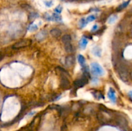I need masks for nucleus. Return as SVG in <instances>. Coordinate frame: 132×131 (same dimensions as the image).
Masks as SVG:
<instances>
[{"label":"nucleus","instance_id":"nucleus-1","mask_svg":"<svg viewBox=\"0 0 132 131\" xmlns=\"http://www.w3.org/2000/svg\"><path fill=\"white\" fill-rule=\"evenodd\" d=\"M91 72L95 76L102 75L104 74V70L100 65L96 63H92L91 64Z\"/></svg>","mask_w":132,"mask_h":131},{"label":"nucleus","instance_id":"nucleus-2","mask_svg":"<svg viewBox=\"0 0 132 131\" xmlns=\"http://www.w3.org/2000/svg\"><path fill=\"white\" fill-rule=\"evenodd\" d=\"M32 43V40L30 39H23V40L16 42V44L13 46V48L19 49L21 48H25L28 46H30Z\"/></svg>","mask_w":132,"mask_h":131},{"label":"nucleus","instance_id":"nucleus-3","mask_svg":"<svg viewBox=\"0 0 132 131\" xmlns=\"http://www.w3.org/2000/svg\"><path fill=\"white\" fill-rule=\"evenodd\" d=\"M118 73L120 75V78L124 82H126L128 80L129 75H128V70L123 66H120L118 68Z\"/></svg>","mask_w":132,"mask_h":131},{"label":"nucleus","instance_id":"nucleus-4","mask_svg":"<svg viewBox=\"0 0 132 131\" xmlns=\"http://www.w3.org/2000/svg\"><path fill=\"white\" fill-rule=\"evenodd\" d=\"M88 82V77L83 75V76H82L81 78H80V79H77L76 80H75V82H74V85L75 87H78V88H79V87H82L84 85L86 84Z\"/></svg>","mask_w":132,"mask_h":131},{"label":"nucleus","instance_id":"nucleus-5","mask_svg":"<svg viewBox=\"0 0 132 131\" xmlns=\"http://www.w3.org/2000/svg\"><path fill=\"white\" fill-rule=\"evenodd\" d=\"M61 87L64 89H68L70 87V82L65 75H62L61 77Z\"/></svg>","mask_w":132,"mask_h":131},{"label":"nucleus","instance_id":"nucleus-6","mask_svg":"<svg viewBox=\"0 0 132 131\" xmlns=\"http://www.w3.org/2000/svg\"><path fill=\"white\" fill-rule=\"evenodd\" d=\"M75 63V57L73 55H68L65 59V64L68 68L72 67Z\"/></svg>","mask_w":132,"mask_h":131},{"label":"nucleus","instance_id":"nucleus-7","mask_svg":"<svg viewBox=\"0 0 132 131\" xmlns=\"http://www.w3.org/2000/svg\"><path fill=\"white\" fill-rule=\"evenodd\" d=\"M108 97L110 100L112 101L113 103H115L116 101V97H115V91L112 88H110L108 93Z\"/></svg>","mask_w":132,"mask_h":131},{"label":"nucleus","instance_id":"nucleus-8","mask_svg":"<svg viewBox=\"0 0 132 131\" xmlns=\"http://www.w3.org/2000/svg\"><path fill=\"white\" fill-rule=\"evenodd\" d=\"M50 34L54 37H58L61 34V32L58 28H53L52 30L50 31Z\"/></svg>","mask_w":132,"mask_h":131},{"label":"nucleus","instance_id":"nucleus-9","mask_svg":"<svg viewBox=\"0 0 132 131\" xmlns=\"http://www.w3.org/2000/svg\"><path fill=\"white\" fill-rule=\"evenodd\" d=\"M77 59H78L79 63L80 64V65L81 66V67H82V68H84V67L86 66V65H85L86 60H85V58L82 56V55H79L78 56Z\"/></svg>","mask_w":132,"mask_h":131},{"label":"nucleus","instance_id":"nucleus-10","mask_svg":"<svg viewBox=\"0 0 132 131\" xmlns=\"http://www.w3.org/2000/svg\"><path fill=\"white\" fill-rule=\"evenodd\" d=\"M71 39H72V37H71V36H70V35L68 34L64 35L62 37V38H61L62 42H63L64 44L70 42H71Z\"/></svg>","mask_w":132,"mask_h":131},{"label":"nucleus","instance_id":"nucleus-11","mask_svg":"<svg viewBox=\"0 0 132 131\" xmlns=\"http://www.w3.org/2000/svg\"><path fill=\"white\" fill-rule=\"evenodd\" d=\"M87 44H88V40L86 37H82L81 39L80 42H79V45H80V47L81 48L84 49L87 46Z\"/></svg>","mask_w":132,"mask_h":131},{"label":"nucleus","instance_id":"nucleus-12","mask_svg":"<svg viewBox=\"0 0 132 131\" xmlns=\"http://www.w3.org/2000/svg\"><path fill=\"white\" fill-rule=\"evenodd\" d=\"M46 31H42L37 35V39H38L39 40H42L43 39H44L45 37H46Z\"/></svg>","mask_w":132,"mask_h":131},{"label":"nucleus","instance_id":"nucleus-13","mask_svg":"<svg viewBox=\"0 0 132 131\" xmlns=\"http://www.w3.org/2000/svg\"><path fill=\"white\" fill-rule=\"evenodd\" d=\"M64 50L67 53H71L73 51V46L70 42L64 44Z\"/></svg>","mask_w":132,"mask_h":131},{"label":"nucleus","instance_id":"nucleus-14","mask_svg":"<svg viewBox=\"0 0 132 131\" xmlns=\"http://www.w3.org/2000/svg\"><path fill=\"white\" fill-rule=\"evenodd\" d=\"M130 1H126V2H124V3H122V5H120V6H118V8H117V12H119L120 10H122L123 8H126V6H128L129 3H130Z\"/></svg>","mask_w":132,"mask_h":131},{"label":"nucleus","instance_id":"nucleus-15","mask_svg":"<svg viewBox=\"0 0 132 131\" xmlns=\"http://www.w3.org/2000/svg\"><path fill=\"white\" fill-rule=\"evenodd\" d=\"M93 52H94V55H95V56L100 57L101 53V49L99 48V47H95V48L93 50Z\"/></svg>","mask_w":132,"mask_h":131},{"label":"nucleus","instance_id":"nucleus-16","mask_svg":"<svg viewBox=\"0 0 132 131\" xmlns=\"http://www.w3.org/2000/svg\"><path fill=\"white\" fill-rule=\"evenodd\" d=\"M88 24L87 23H86V19L84 18H82L80 20V21H79V28H84V26H86V24Z\"/></svg>","mask_w":132,"mask_h":131},{"label":"nucleus","instance_id":"nucleus-17","mask_svg":"<svg viewBox=\"0 0 132 131\" xmlns=\"http://www.w3.org/2000/svg\"><path fill=\"white\" fill-rule=\"evenodd\" d=\"M96 19V17L94 15H91V16H88V17L86 19H86V21L87 23H88L90 22H92V21H94L95 19Z\"/></svg>","mask_w":132,"mask_h":131},{"label":"nucleus","instance_id":"nucleus-18","mask_svg":"<svg viewBox=\"0 0 132 131\" xmlns=\"http://www.w3.org/2000/svg\"><path fill=\"white\" fill-rule=\"evenodd\" d=\"M54 21H60L61 20V17L57 14H54L52 16Z\"/></svg>","mask_w":132,"mask_h":131},{"label":"nucleus","instance_id":"nucleus-19","mask_svg":"<svg viewBox=\"0 0 132 131\" xmlns=\"http://www.w3.org/2000/svg\"><path fill=\"white\" fill-rule=\"evenodd\" d=\"M117 19V16H112V17H110V19H108V23L109 24H112L115 23V21H116V19Z\"/></svg>","mask_w":132,"mask_h":131},{"label":"nucleus","instance_id":"nucleus-20","mask_svg":"<svg viewBox=\"0 0 132 131\" xmlns=\"http://www.w3.org/2000/svg\"><path fill=\"white\" fill-rule=\"evenodd\" d=\"M37 29H38V26L36 24H30L29 28H28V30L30 32H33L34 30H36Z\"/></svg>","mask_w":132,"mask_h":131},{"label":"nucleus","instance_id":"nucleus-21","mask_svg":"<svg viewBox=\"0 0 132 131\" xmlns=\"http://www.w3.org/2000/svg\"><path fill=\"white\" fill-rule=\"evenodd\" d=\"M62 9L63 8L61 6H58L57 7H56L55 8V12H57V14H60L61 12H62Z\"/></svg>","mask_w":132,"mask_h":131},{"label":"nucleus","instance_id":"nucleus-22","mask_svg":"<svg viewBox=\"0 0 132 131\" xmlns=\"http://www.w3.org/2000/svg\"><path fill=\"white\" fill-rule=\"evenodd\" d=\"M37 17H38V14H36V13H32L30 15V19H35Z\"/></svg>","mask_w":132,"mask_h":131},{"label":"nucleus","instance_id":"nucleus-23","mask_svg":"<svg viewBox=\"0 0 132 131\" xmlns=\"http://www.w3.org/2000/svg\"><path fill=\"white\" fill-rule=\"evenodd\" d=\"M45 5L47 6H48V7H50V6H51L52 5V1H50V2H45Z\"/></svg>","mask_w":132,"mask_h":131},{"label":"nucleus","instance_id":"nucleus-24","mask_svg":"<svg viewBox=\"0 0 132 131\" xmlns=\"http://www.w3.org/2000/svg\"><path fill=\"white\" fill-rule=\"evenodd\" d=\"M97 28H98L97 25H96V24H95V25H94V27L92 28V32H94V31H95L97 29Z\"/></svg>","mask_w":132,"mask_h":131},{"label":"nucleus","instance_id":"nucleus-25","mask_svg":"<svg viewBox=\"0 0 132 131\" xmlns=\"http://www.w3.org/2000/svg\"><path fill=\"white\" fill-rule=\"evenodd\" d=\"M70 1H80V0H68Z\"/></svg>","mask_w":132,"mask_h":131},{"label":"nucleus","instance_id":"nucleus-26","mask_svg":"<svg viewBox=\"0 0 132 131\" xmlns=\"http://www.w3.org/2000/svg\"><path fill=\"white\" fill-rule=\"evenodd\" d=\"M61 1H65V0H61Z\"/></svg>","mask_w":132,"mask_h":131}]
</instances>
